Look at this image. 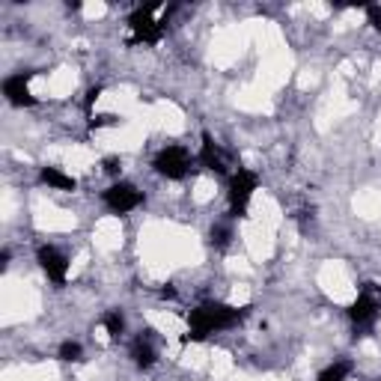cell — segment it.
I'll use <instances>...</instances> for the list:
<instances>
[{
    "mask_svg": "<svg viewBox=\"0 0 381 381\" xmlns=\"http://www.w3.org/2000/svg\"><path fill=\"white\" fill-rule=\"evenodd\" d=\"M247 313V307H229V304H220V301H206V304H200L197 310H190L188 322H190V330L185 334V343L190 339H206L209 334H215V330H224V328H233L236 322H242Z\"/></svg>",
    "mask_w": 381,
    "mask_h": 381,
    "instance_id": "6da1fadb",
    "label": "cell"
},
{
    "mask_svg": "<svg viewBox=\"0 0 381 381\" xmlns=\"http://www.w3.org/2000/svg\"><path fill=\"white\" fill-rule=\"evenodd\" d=\"M155 9L158 6H140L132 12V18H128V27H132V45H152L158 42V39L164 36V24H167V18H161V21H155Z\"/></svg>",
    "mask_w": 381,
    "mask_h": 381,
    "instance_id": "7a4b0ae2",
    "label": "cell"
},
{
    "mask_svg": "<svg viewBox=\"0 0 381 381\" xmlns=\"http://www.w3.org/2000/svg\"><path fill=\"white\" fill-rule=\"evenodd\" d=\"M256 185H259V179L254 170L238 167L233 173V179H229V209H233L236 218H242L247 212V203H250V197H254Z\"/></svg>",
    "mask_w": 381,
    "mask_h": 381,
    "instance_id": "3957f363",
    "label": "cell"
},
{
    "mask_svg": "<svg viewBox=\"0 0 381 381\" xmlns=\"http://www.w3.org/2000/svg\"><path fill=\"white\" fill-rule=\"evenodd\" d=\"M152 167L161 176H167V179H185V173L190 170V155L185 152L182 146H167V149H161V152L155 155Z\"/></svg>",
    "mask_w": 381,
    "mask_h": 381,
    "instance_id": "277c9868",
    "label": "cell"
},
{
    "mask_svg": "<svg viewBox=\"0 0 381 381\" xmlns=\"http://www.w3.org/2000/svg\"><path fill=\"white\" fill-rule=\"evenodd\" d=\"M140 203H143V194H140L134 185H128V182H116V185H110V188L105 190V206H107L114 215L132 212V209H137Z\"/></svg>",
    "mask_w": 381,
    "mask_h": 381,
    "instance_id": "5b68a950",
    "label": "cell"
},
{
    "mask_svg": "<svg viewBox=\"0 0 381 381\" xmlns=\"http://www.w3.org/2000/svg\"><path fill=\"white\" fill-rule=\"evenodd\" d=\"M36 259H39V265H42V272L48 274V280H54L57 286H63L66 283V272H69V259L60 254L57 247L51 245H42L36 250Z\"/></svg>",
    "mask_w": 381,
    "mask_h": 381,
    "instance_id": "8992f818",
    "label": "cell"
},
{
    "mask_svg": "<svg viewBox=\"0 0 381 381\" xmlns=\"http://www.w3.org/2000/svg\"><path fill=\"white\" fill-rule=\"evenodd\" d=\"M375 316H378V298L373 295V283H366L364 292L357 295V301L348 307V319L355 325H373Z\"/></svg>",
    "mask_w": 381,
    "mask_h": 381,
    "instance_id": "52a82bcc",
    "label": "cell"
},
{
    "mask_svg": "<svg viewBox=\"0 0 381 381\" xmlns=\"http://www.w3.org/2000/svg\"><path fill=\"white\" fill-rule=\"evenodd\" d=\"M30 75H33V72H18V75H9L6 81H3V96H6L9 105H15V107L36 105V98L30 96V89H27Z\"/></svg>",
    "mask_w": 381,
    "mask_h": 381,
    "instance_id": "ba28073f",
    "label": "cell"
},
{
    "mask_svg": "<svg viewBox=\"0 0 381 381\" xmlns=\"http://www.w3.org/2000/svg\"><path fill=\"white\" fill-rule=\"evenodd\" d=\"M200 164H203L206 170H212V173H224V158H220V152H218V146H215V140H212V134H203V146H200Z\"/></svg>",
    "mask_w": 381,
    "mask_h": 381,
    "instance_id": "9c48e42d",
    "label": "cell"
},
{
    "mask_svg": "<svg viewBox=\"0 0 381 381\" xmlns=\"http://www.w3.org/2000/svg\"><path fill=\"white\" fill-rule=\"evenodd\" d=\"M39 179L48 185V188H57V190H75L78 182L72 176H66L63 170H57V167H42V173H39Z\"/></svg>",
    "mask_w": 381,
    "mask_h": 381,
    "instance_id": "30bf717a",
    "label": "cell"
},
{
    "mask_svg": "<svg viewBox=\"0 0 381 381\" xmlns=\"http://www.w3.org/2000/svg\"><path fill=\"white\" fill-rule=\"evenodd\" d=\"M132 357H134V364H137L140 369H149V366L155 364V348H152V343H149V339H143V337H137L134 346H132Z\"/></svg>",
    "mask_w": 381,
    "mask_h": 381,
    "instance_id": "8fae6325",
    "label": "cell"
},
{
    "mask_svg": "<svg viewBox=\"0 0 381 381\" xmlns=\"http://www.w3.org/2000/svg\"><path fill=\"white\" fill-rule=\"evenodd\" d=\"M102 325H105V330H107V337L116 343V339L123 337V330H125V319H123V313H119V310H110V313L102 319Z\"/></svg>",
    "mask_w": 381,
    "mask_h": 381,
    "instance_id": "7c38bea8",
    "label": "cell"
},
{
    "mask_svg": "<svg viewBox=\"0 0 381 381\" xmlns=\"http://www.w3.org/2000/svg\"><path fill=\"white\" fill-rule=\"evenodd\" d=\"M348 364H330L328 369H322V373H319V378L316 381H346L348 378Z\"/></svg>",
    "mask_w": 381,
    "mask_h": 381,
    "instance_id": "4fadbf2b",
    "label": "cell"
},
{
    "mask_svg": "<svg viewBox=\"0 0 381 381\" xmlns=\"http://www.w3.org/2000/svg\"><path fill=\"white\" fill-rule=\"evenodd\" d=\"M81 355H84L81 343H72V339H66V343L60 346V360H81Z\"/></svg>",
    "mask_w": 381,
    "mask_h": 381,
    "instance_id": "5bb4252c",
    "label": "cell"
},
{
    "mask_svg": "<svg viewBox=\"0 0 381 381\" xmlns=\"http://www.w3.org/2000/svg\"><path fill=\"white\" fill-rule=\"evenodd\" d=\"M227 242H229V229H227V227H215V229H212V245L224 247Z\"/></svg>",
    "mask_w": 381,
    "mask_h": 381,
    "instance_id": "9a60e30c",
    "label": "cell"
},
{
    "mask_svg": "<svg viewBox=\"0 0 381 381\" xmlns=\"http://www.w3.org/2000/svg\"><path fill=\"white\" fill-rule=\"evenodd\" d=\"M98 96H102V87H93V89L87 93V98H84V110H87L89 116H93V105H96V98H98Z\"/></svg>",
    "mask_w": 381,
    "mask_h": 381,
    "instance_id": "2e32d148",
    "label": "cell"
},
{
    "mask_svg": "<svg viewBox=\"0 0 381 381\" xmlns=\"http://www.w3.org/2000/svg\"><path fill=\"white\" fill-rule=\"evenodd\" d=\"M366 18H369V24L381 33V6H366Z\"/></svg>",
    "mask_w": 381,
    "mask_h": 381,
    "instance_id": "e0dca14e",
    "label": "cell"
},
{
    "mask_svg": "<svg viewBox=\"0 0 381 381\" xmlns=\"http://www.w3.org/2000/svg\"><path fill=\"white\" fill-rule=\"evenodd\" d=\"M116 116H89V128H102V125H114Z\"/></svg>",
    "mask_w": 381,
    "mask_h": 381,
    "instance_id": "ac0fdd59",
    "label": "cell"
},
{
    "mask_svg": "<svg viewBox=\"0 0 381 381\" xmlns=\"http://www.w3.org/2000/svg\"><path fill=\"white\" fill-rule=\"evenodd\" d=\"M119 170H123V164H119V158H114V155H110V158H105V173L116 176Z\"/></svg>",
    "mask_w": 381,
    "mask_h": 381,
    "instance_id": "d6986e66",
    "label": "cell"
},
{
    "mask_svg": "<svg viewBox=\"0 0 381 381\" xmlns=\"http://www.w3.org/2000/svg\"><path fill=\"white\" fill-rule=\"evenodd\" d=\"M161 298H176V289H173V286H167V289H161Z\"/></svg>",
    "mask_w": 381,
    "mask_h": 381,
    "instance_id": "ffe728a7",
    "label": "cell"
}]
</instances>
